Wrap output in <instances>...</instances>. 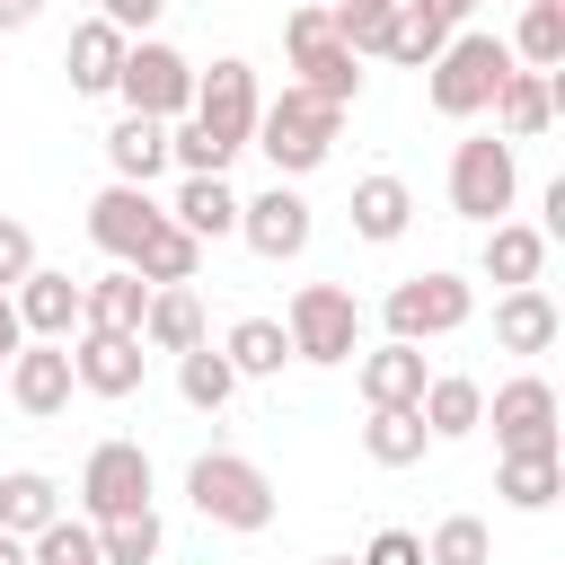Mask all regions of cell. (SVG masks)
<instances>
[{"instance_id":"1","label":"cell","mask_w":565,"mask_h":565,"mask_svg":"<svg viewBox=\"0 0 565 565\" xmlns=\"http://www.w3.org/2000/svg\"><path fill=\"white\" fill-rule=\"evenodd\" d=\"M335 132H344V115H335L327 97L282 88V97H265V106H256L247 150H265V168L291 185V177H309V168H327V159H335Z\"/></svg>"},{"instance_id":"2","label":"cell","mask_w":565,"mask_h":565,"mask_svg":"<svg viewBox=\"0 0 565 565\" xmlns=\"http://www.w3.org/2000/svg\"><path fill=\"white\" fill-rule=\"evenodd\" d=\"M185 503H194L203 521L238 530V539L274 530V477H265L247 450H203V459L185 468Z\"/></svg>"},{"instance_id":"3","label":"cell","mask_w":565,"mask_h":565,"mask_svg":"<svg viewBox=\"0 0 565 565\" xmlns=\"http://www.w3.org/2000/svg\"><path fill=\"white\" fill-rule=\"evenodd\" d=\"M503 71H512L503 35H486V26H459V35L433 53V71H424V97H433V115L468 124V115H486V106H494Z\"/></svg>"},{"instance_id":"4","label":"cell","mask_w":565,"mask_h":565,"mask_svg":"<svg viewBox=\"0 0 565 565\" xmlns=\"http://www.w3.org/2000/svg\"><path fill=\"white\" fill-rule=\"evenodd\" d=\"M282 53H291V88H309V97H327L335 115L362 97V62L344 53V35H335V9L327 0H300L291 18H282Z\"/></svg>"},{"instance_id":"5","label":"cell","mask_w":565,"mask_h":565,"mask_svg":"<svg viewBox=\"0 0 565 565\" xmlns=\"http://www.w3.org/2000/svg\"><path fill=\"white\" fill-rule=\"evenodd\" d=\"M282 335H291V362L335 371V362L362 353V300H353L344 282H300L291 309H282Z\"/></svg>"},{"instance_id":"6","label":"cell","mask_w":565,"mask_h":565,"mask_svg":"<svg viewBox=\"0 0 565 565\" xmlns=\"http://www.w3.org/2000/svg\"><path fill=\"white\" fill-rule=\"evenodd\" d=\"M115 97H124V115L185 124V106H194V62H185L177 44H159V35H132V44H124V71H115Z\"/></svg>"},{"instance_id":"7","label":"cell","mask_w":565,"mask_h":565,"mask_svg":"<svg viewBox=\"0 0 565 565\" xmlns=\"http://www.w3.org/2000/svg\"><path fill=\"white\" fill-rule=\"evenodd\" d=\"M512 194H521V168H512V141H503V132L450 141V212H459V221L494 230V221L512 212Z\"/></svg>"},{"instance_id":"8","label":"cell","mask_w":565,"mask_h":565,"mask_svg":"<svg viewBox=\"0 0 565 565\" xmlns=\"http://www.w3.org/2000/svg\"><path fill=\"white\" fill-rule=\"evenodd\" d=\"M380 318H388V335L397 344H433V335H459L468 318H477V282L468 274H406L388 300H380Z\"/></svg>"},{"instance_id":"9","label":"cell","mask_w":565,"mask_h":565,"mask_svg":"<svg viewBox=\"0 0 565 565\" xmlns=\"http://www.w3.org/2000/svg\"><path fill=\"white\" fill-rule=\"evenodd\" d=\"M486 424H494L503 459H539V450H556V388L539 371H521V380H503L486 397Z\"/></svg>"},{"instance_id":"10","label":"cell","mask_w":565,"mask_h":565,"mask_svg":"<svg viewBox=\"0 0 565 565\" xmlns=\"http://www.w3.org/2000/svg\"><path fill=\"white\" fill-rule=\"evenodd\" d=\"M115 512H150V450L141 441H97L79 468V521H115Z\"/></svg>"},{"instance_id":"11","label":"cell","mask_w":565,"mask_h":565,"mask_svg":"<svg viewBox=\"0 0 565 565\" xmlns=\"http://www.w3.org/2000/svg\"><path fill=\"white\" fill-rule=\"evenodd\" d=\"M309 230H318V212H309V194L282 185V177H274L256 203H238V238H247L265 265H291V256L309 247Z\"/></svg>"},{"instance_id":"12","label":"cell","mask_w":565,"mask_h":565,"mask_svg":"<svg viewBox=\"0 0 565 565\" xmlns=\"http://www.w3.org/2000/svg\"><path fill=\"white\" fill-rule=\"evenodd\" d=\"M159 221H168V203H159L150 185H97V203H88V238H97V256H115V265H132Z\"/></svg>"},{"instance_id":"13","label":"cell","mask_w":565,"mask_h":565,"mask_svg":"<svg viewBox=\"0 0 565 565\" xmlns=\"http://www.w3.org/2000/svg\"><path fill=\"white\" fill-rule=\"evenodd\" d=\"M18 327H26V344H71L79 327H88V300H79V282L62 274V265H35L18 291Z\"/></svg>"},{"instance_id":"14","label":"cell","mask_w":565,"mask_h":565,"mask_svg":"<svg viewBox=\"0 0 565 565\" xmlns=\"http://www.w3.org/2000/svg\"><path fill=\"white\" fill-rule=\"evenodd\" d=\"M141 371H150L141 335H115V327H79V335H71V380H79L88 397H132Z\"/></svg>"},{"instance_id":"15","label":"cell","mask_w":565,"mask_h":565,"mask_svg":"<svg viewBox=\"0 0 565 565\" xmlns=\"http://www.w3.org/2000/svg\"><path fill=\"white\" fill-rule=\"evenodd\" d=\"M71 344H18L9 353V406L26 415V424H53L62 406H71Z\"/></svg>"},{"instance_id":"16","label":"cell","mask_w":565,"mask_h":565,"mask_svg":"<svg viewBox=\"0 0 565 565\" xmlns=\"http://www.w3.org/2000/svg\"><path fill=\"white\" fill-rule=\"evenodd\" d=\"M556 97H565V88H556V71H521V62H512L486 115H494V132H503V141H530V132H547V124H556Z\"/></svg>"},{"instance_id":"17","label":"cell","mask_w":565,"mask_h":565,"mask_svg":"<svg viewBox=\"0 0 565 565\" xmlns=\"http://www.w3.org/2000/svg\"><path fill=\"white\" fill-rule=\"evenodd\" d=\"M477 265H486L494 291H530V282L547 274V230H539V221H494L486 247H477Z\"/></svg>"},{"instance_id":"18","label":"cell","mask_w":565,"mask_h":565,"mask_svg":"<svg viewBox=\"0 0 565 565\" xmlns=\"http://www.w3.org/2000/svg\"><path fill=\"white\" fill-rule=\"evenodd\" d=\"M353 380H362V406H415L424 397V380H433V362H424V344H371L362 362H353Z\"/></svg>"},{"instance_id":"19","label":"cell","mask_w":565,"mask_h":565,"mask_svg":"<svg viewBox=\"0 0 565 565\" xmlns=\"http://www.w3.org/2000/svg\"><path fill=\"white\" fill-rule=\"evenodd\" d=\"M565 335V309L547 300V282H530V291H494V344L503 353H547Z\"/></svg>"},{"instance_id":"20","label":"cell","mask_w":565,"mask_h":565,"mask_svg":"<svg viewBox=\"0 0 565 565\" xmlns=\"http://www.w3.org/2000/svg\"><path fill=\"white\" fill-rule=\"evenodd\" d=\"M124 44H132V35H115L106 18H79V26H71V44H62V71H71V88H79V97H115Z\"/></svg>"},{"instance_id":"21","label":"cell","mask_w":565,"mask_h":565,"mask_svg":"<svg viewBox=\"0 0 565 565\" xmlns=\"http://www.w3.org/2000/svg\"><path fill=\"white\" fill-rule=\"evenodd\" d=\"M415 415H424V433H433V441H468V433L486 424V388H477L468 371H433V380H424V397H415Z\"/></svg>"},{"instance_id":"22","label":"cell","mask_w":565,"mask_h":565,"mask_svg":"<svg viewBox=\"0 0 565 565\" xmlns=\"http://www.w3.org/2000/svg\"><path fill=\"white\" fill-rule=\"evenodd\" d=\"M406 221H415V185L406 177H362L353 185V238H371V247H397L406 238Z\"/></svg>"},{"instance_id":"23","label":"cell","mask_w":565,"mask_h":565,"mask_svg":"<svg viewBox=\"0 0 565 565\" xmlns=\"http://www.w3.org/2000/svg\"><path fill=\"white\" fill-rule=\"evenodd\" d=\"M194 344H203V300H194V282L150 291V309H141V353H194Z\"/></svg>"},{"instance_id":"24","label":"cell","mask_w":565,"mask_h":565,"mask_svg":"<svg viewBox=\"0 0 565 565\" xmlns=\"http://www.w3.org/2000/svg\"><path fill=\"white\" fill-rule=\"evenodd\" d=\"M106 168H115V185H150V177L168 168V124H150V115H115V132H106Z\"/></svg>"},{"instance_id":"25","label":"cell","mask_w":565,"mask_h":565,"mask_svg":"<svg viewBox=\"0 0 565 565\" xmlns=\"http://www.w3.org/2000/svg\"><path fill=\"white\" fill-rule=\"evenodd\" d=\"M168 221H177L185 238H230V230H238V194H230V177H185L177 203H168Z\"/></svg>"},{"instance_id":"26","label":"cell","mask_w":565,"mask_h":565,"mask_svg":"<svg viewBox=\"0 0 565 565\" xmlns=\"http://www.w3.org/2000/svg\"><path fill=\"white\" fill-rule=\"evenodd\" d=\"M79 300H88V327H115V335H141V309H150V282H141L132 265H106L97 282H79Z\"/></svg>"},{"instance_id":"27","label":"cell","mask_w":565,"mask_h":565,"mask_svg":"<svg viewBox=\"0 0 565 565\" xmlns=\"http://www.w3.org/2000/svg\"><path fill=\"white\" fill-rule=\"evenodd\" d=\"M424 450H433V433H424L415 406H371V424H362V459L371 468H415Z\"/></svg>"},{"instance_id":"28","label":"cell","mask_w":565,"mask_h":565,"mask_svg":"<svg viewBox=\"0 0 565 565\" xmlns=\"http://www.w3.org/2000/svg\"><path fill=\"white\" fill-rule=\"evenodd\" d=\"M44 521H62V486H53L44 468H9V477H0V530H9V539H35Z\"/></svg>"},{"instance_id":"29","label":"cell","mask_w":565,"mask_h":565,"mask_svg":"<svg viewBox=\"0 0 565 565\" xmlns=\"http://www.w3.org/2000/svg\"><path fill=\"white\" fill-rule=\"evenodd\" d=\"M221 362H230L238 380H274V371L291 362V335H282V318H238V327L221 335Z\"/></svg>"},{"instance_id":"30","label":"cell","mask_w":565,"mask_h":565,"mask_svg":"<svg viewBox=\"0 0 565 565\" xmlns=\"http://www.w3.org/2000/svg\"><path fill=\"white\" fill-rule=\"evenodd\" d=\"M177 397H185L194 415H221V406L238 397V371L221 362V344H212V335H203L194 353H177Z\"/></svg>"},{"instance_id":"31","label":"cell","mask_w":565,"mask_h":565,"mask_svg":"<svg viewBox=\"0 0 565 565\" xmlns=\"http://www.w3.org/2000/svg\"><path fill=\"white\" fill-rule=\"evenodd\" d=\"M521 71H556L565 62V0H521V26L503 44Z\"/></svg>"},{"instance_id":"32","label":"cell","mask_w":565,"mask_h":565,"mask_svg":"<svg viewBox=\"0 0 565 565\" xmlns=\"http://www.w3.org/2000/svg\"><path fill=\"white\" fill-rule=\"evenodd\" d=\"M88 530H97V565H159V547H168L159 512H115V521H88Z\"/></svg>"},{"instance_id":"33","label":"cell","mask_w":565,"mask_h":565,"mask_svg":"<svg viewBox=\"0 0 565 565\" xmlns=\"http://www.w3.org/2000/svg\"><path fill=\"white\" fill-rule=\"evenodd\" d=\"M194 265H203V238H185L177 221H159V230H150V247L132 256V274H141L150 291H168V282H194Z\"/></svg>"},{"instance_id":"34","label":"cell","mask_w":565,"mask_h":565,"mask_svg":"<svg viewBox=\"0 0 565 565\" xmlns=\"http://www.w3.org/2000/svg\"><path fill=\"white\" fill-rule=\"evenodd\" d=\"M494 494H503L512 512H547V503L565 494V468H556V450H539V459H503V468H494Z\"/></svg>"},{"instance_id":"35","label":"cell","mask_w":565,"mask_h":565,"mask_svg":"<svg viewBox=\"0 0 565 565\" xmlns=\"http://www.w3.org/2000/svg\"><path fill=\"white\" fill-rule=\"evenodd\" d=\"M424 565H494V530H486L477 512H450V521H433Z\"/></svg>"},{"instance_id":"36","label":"cell","mask_w":565,"mask_h":565,"mask_svg":"<svg viewBox=\"0 0 565 565\" xmlns=\"http://www.w3.org/2000/svg\"><path fill=\"white\" fill-rule=\"evenodd\" d=\"M388 26H397V9L335 0V35H344V53H353V62H388Z\"/></svg>"},{"instance_id":"37","label":"cell","mask_w":565,"mask_h":565,"mask_svg":"<svg viewBox=\"0 0 565 565\" xmlns=\"http://www.w3.org/2000/svg\"><path fill=\"white\" fill-rule=\"evenodd\" d=\"M26 565H97V530L62 512V521H44V530L26 539Z\"/></svg>"},{"instance_id":"38","label":"cell","mask_w":565,"mask_h":565,"mask_svg":"<svg viewBox=\"0 0 565 565\" xmlns=\"http://www.w3.org/2000/svg\"><path fill=\"white\" fill-rule=\"evenodd\" d=\"M26 274H35V230L18 212H0V291H18Z\"/></svg>"},{"instance_id":"39","label":"cell","mask_w":565,"mask_h":565,"mask_svg":"<svg viewBox=\"0 0 565 565\" xmlns=\"http://www.w3.org/2000/svg\"><path fill=\"white\" fill-rule=\"evenodd\" d=\"M159 9H168V0H88V18H106L115 35H150Z\"/></svg>"},{"instance_id":"40","label":"cell","mask_w":565,"mask_h":565,"mask_svg":"<svg viewBox=\"0 0 565 565\" xmlns=\"http://www.w3.org/2000/svg\"><path fill=\"white\" fill-rule=\"evenodd\" d=\"M353 565H424V539H415V530H380Z\"/></svg>"},{"instance_id":"41","label":"cell","mask_w":565,"mask_h":565,"mask_svg":"<svg viewBox=\"0 0 565 565\" xmlns=\"http://www.w3.org/2000/svg\"><path fill=\"white\" fill-rule=\"evenodd\" d=\"M406 9H415V18H433L441 35H459V26L477 18V0H406Z\"/></svg>"},{"instance_id":"42","label":"cell","mask_w":565,"mask_h":565,"mask_svg":"<svg viewBox=\"0 0 565 565\" xmlns=\"http://www.w3.org/2000/svg\"><path fill=\"white\" fill-rule=\"evenodd\" d=\"M18 344H26V327H18V300L0 291V371H9V353H18Z\"/></svg>"},{"instance_id":"43","label":"cell","mask_w":565,"mask_h":565,"mask_svg":"<svg viewBox=\"0 0 565 565\" xmlns=\"http://www.w3.org/2000/svg\"><path fill=\"white\" fill-rule=\"evenodd\" d=\"M44 18V0H0V35H18V26H35Z\"/></svg>"},{"instance_id":"44","label":"cell","mask_w":565,"mask_h":565,"mask_svg":"<svg viewBox=\"0 0 565 565\" xmlns=\"http://www.w3.org/2000/svg\"><path fill=\"white\" fill-rule=\"evenodd\" d=\"M0 565H26V539H9V530H0Z\"/></svg>"},{"instance_id":"45","label":"cell","mask_w":565,"mask_h":565,"mask_svg":"<svg viewBox=\"0 0 565 565\" xmlns=\"http://www.w3.org/2000/svg\"><path fill=\"white\" fill-rule=\"evenodd\" d=\"M318 565H353V556H318Z\"/></svg>"},{"instance_id":"46","label":"cell","mask_w":565,"mask_h":565,"mask_svg":"<svg viewBox=\"0 0 565 565\" xmlns=\"http://www.w3.org/2000/svg\"><path fill=\"white\" fill-rule=\"evenodd\" d=\"M362 9H397V0H362Z\"/></svg>"}]
</instances>
